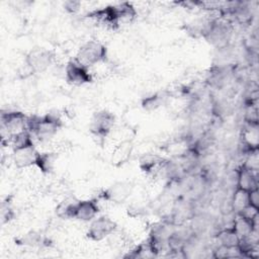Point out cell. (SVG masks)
<instances>
[{"mask_svg":"<svg viewBox=\"0 0 259 259\" xmlns=\"http://www.w3.org/2000/svg\"><path fill=\"white\" fill-rule=\"evenodd\" d=\"M2 144L11 145L12 147V162L18 169H24L35 166L39 153L34 146L32 135L29 131L21 132L10 137Z\"/></svg>","mask_w":259,"mask_h":259,"instance_id":"1","label":"cell"},{"mask_svg":"<svg viewBox=\"0 0 259 259\" xmlns=\"http://www.w3.org/2000/svg\"><path fill=\"white\" fill-rule=\"evenodd\" d=\"M27 127L39 142H48L63 127V121L59 113L50 111L44 115H29Z\"/></svg>","mask_w":259,"mask_h":259,"instance_id":"2","label":"cell"},{"mask_svg":"<svg viewBox=\"0 0 259 259\" xmlns=\"http://www.w3.org/2000/svg\"><path fill=\"white\" fill-rule=\"evenodd\" d=\"M107 55L108 51L105 45L97 40H88L81 45L74 59L89 69L92 66L105 62Z\"/></svg>","mask_w":259,"mask_h":259,"instance_id":"3","label":"cell"},{"mask_svg":"<svg viewBox=\"0 0 259 259\" xmlns=\"http://www.w3.org/2000/svg\"><path fill=\"white\" fill-rule=\"evenodd\" d=\"M201 36L209 45L214 48L222 49L228 46L232 36V29L228 22L213 19L203 26Z\"/></svg>","mask_w":259,"mask_h":259,"instance_id":"4","label":"cell"},{"mask_svg":"<svg viewBox=\"0 0 259 259\" xmlns=\"http://www.w3.org/2000/svg\"><path fill=\"white\" fill-rule=\"evenodd\" d=\"M2 142L21 132L28 131V115L17 110H7L1 112Z\"/></svg>","mask_w":259,"mask_h":259,"instance_id":"5","label":"cell"},{"mask_svg":"<svg viewBox=\"0 0 259 259\" xmlns=\"http://www.w3.org/2000/svg\"><path fill=\"white\" fill-rule=\"evenodd\" d=\"M55 59L56 54L54 51L37 47L31 49L25 55L24 62L31 73H42L53 65Z\"/></svg>","mask_w":259,"mask_h":259,"instance_id":"6","label":"cell"},{"mask_svg":"<svg viewBox=\"0 0 259 259\" xmlns=\"http://www.w3.org/2000/svg\"><path fill=\"white\" fill-rule=\"evenodd\" d=\"M115 123V115L106 109L95 111L89 122V132L95 138L104 140L112 131Z\"/></svg>","mask_w":259,"mask_h":259,"instance_id":"7","label":"cell"},{"mask_svg":"<svg viewBox=\"0 0 259 259\" xmlns=\"http://www.w3.org/2000/svg\"><path fill=\"white\" fill-rule=\"evenodd\" d=\"M117 229V224L107 215L96 217L90 222L86 232V237L93 241L99 242L112 235Z\"/></svg>","mask_w":259,"mask_h":259,"instance_id":"8","label":"cell"},{"mask_svg":"<svg viewBox=\"0 0 259 259\" xmlns=\"http://www.w3.org/2000/svg\"><path fill=\"white\" fill-rule=\"evenodd\" d=\"M133 190L134 184L131 181H116L104 188L98 197L114 204H121L130 198Z\"/></svg>","mask_w":259,"mask_h":259,"instance_id":"9","label":"cell"},{"mask_svg":"<svg viewBox=\"0 0 259 259\" xmlns=\"http://www.w3.org/2000/svg\"><path fill=\"white\" fill-rule=\"evenodd\" d=\"M65 80L72 86H82L92 83L93 77L87 67L73 59L70 60L66 65Z\"/></svg>","mask_w":259,"mask_h":259,"instance_id":"10","label":"cell"},{"mask_svg":"<svg viewBox=\"0 0 259 259\" xmlns=\"http://www.w3.org/2000/svg\"><path fill=\"white\" fill-rule=\"evenodd\" d=\"M100 208L95 198L92 199H79L74 219L81 222H91L99 213Z\"/></svg>","mask_w":259,"mask_h":259,"instance_id":"11","label":"cell"},{"mask_svg":"<svg viewBox=\"0 0 259 259\" xmlns=\"http://www.w3.org/2000/svg\"><path fill=\"white\" fill-rule=\"evenodd\" d=\"M234 230L241 240L251 238L257 231V219H250L242 213H235L233 222Z\"/></svg>","mask_w":259,"mask_h":259,"instance_id":"12","label":"cell"},{"mask_svg":"<svg viewBox=\"0 0 259 259\" xmlns=\"http://www.w3.org/2000/svg\"><path fill=\"white\" fill-rule=\"evenodd\" d=\"M167 160L154 153H146L139 159V167L146 174H155L167 164Z\"/></svg>","mask_w":259,"mask_h":259,"instance_id":"13","label":"cell"},{"mask_svg":"<svg viewBox=\"0 0 259 259\" xmlns=\"http://www.w3.org/2000/svg\"><path fill=\"white\" fill-rule=\"evenodd\" d=\"M237 188L251 191L258 188L257 172L251 170L244 164L237 170Z\"/></svg>","mask_w":259,"mask_h":259,"instance_id":"14","label":"cell"},{"mask_svg":"<svg viewBox=\"0 0 259 259\" xmlns=\"http://www.w3.org/2000/svg\"><path fill=\"white\" fill-rule=\"evenodd\" d=\"M134 151V143L132 140H123L119 142L111 153L110 162L114 167H120L131 158Z\"/></svg>","mask_w":259,"mask_h":259,"instance_id":"15","label":"cell"},{"mask_svg":"<svg viewBox=\"0 0 259 259\" xmlns=\"http://www.w3.org/2000/svg\"><path fill=\"white\" fill-rule=\"evenodd\" d=\"M115 19L120 26L121 24H131L138 17V12L131 2H121L112 5Z\"/></svg>","mask_w":259,"mask_h":259,"instance_id":"16","label":"cell"},{"mask_svg":"<svg viewBox=\"0 0 259 259\" xmlns=\"http://www.w3.org/2000/svg\"><path fill=\"white\" fill-rule=\"evenodd\" d=\"M243 143L248 151L257 150L259 145V126L257 121H247V125L242 133Z\"/></svg>","mask_w":259,"mask_h":259,"instance_id":"17","label":"cell"},{"mask_svg":"<svg viewBox=\"0 0 259 259\" xmlns=\"http://www.w3.org/2000/svg\"><path fill=\"white\" fill-rule=\"evenodd\" d=\"M217 241L219 243V246L229 248V249H234V248L240 249L241 239L233 227L221 230L217 234Z\"/></svg>","mask_w":259,"mask_h":259,"instance_id":"18","label":"cell"},{"mask_svg":"<svg viewBox=\"0 0 259 259\" xmlns=\"http://www.w3.org/2000/svg\"><path fill=\"white\" fill-rule=\"evenodd\" d=\"M79 199L75 196H68L61 200L56 206V214L60 219L71 220L74 219L75 209Z\"/></svg>","mask_w":259,"mask_h":259,"instance_id":"19","label":"cell"},{"mask_svg":"<svg viewBox=\"0 0 259 259\" xmlns=\"http://www.w3.org/2000/svg\"><path fill=\"white\" fill-rule=\"evenodd\" d=\"M15 243L20 246L25 247H40V246H48V240L44 238L39 233L35 231H30L19 238L15 239Z\"/></svg>","mask_w":259,"mask_h":259,"instance_id":"20","label":"cell"},{"mask_svg":"<svg viewBox=\"0 0 259 259\" xmlns=\"http://www.w3.org/2000/svg\"><path fill=\"white\" fill-rule=\"evenodd\" d=\"M57 154L54 152L39 153L35 167H37L41 173L50 174L55 169V163L57 161Z\"/></svg>","mask_w":259,"mask_h":259,"instance_id":"21","label":"cell"},{"mask_svg":"<svg viewBox=\"0 0 259 259\" xmlns=\"http://www.w3.org/2000/svg\"><path fill=\"white\" fill-rule=\"evenodd\" d=\"M248 205H249V191L236 188V191L234 192L233 200H232V207L235 213L241 212Z\"/></svg>","mask_w":259,"mask_h":259,"instance_id":"22","label":"cell"},{"mask_svg":"<svg viewBox=\"0 0 259 259\" xmlns=\"http://www.w3.org/2000/svg\"><path fill=\"white\" fill-rule=\"evenodd\" d=\"M165 96L163 93H153L142 100V107L146 111H154L160 108L165 102Z\"/></svg>","mask_w":259,"mask_h":259,"instance_id":"23","label":"cell"},{"mask_svg":"<svg viewBox=\"0 0 259 259\" xmlns=\"http://www.w3.org/2000/svg\"><path fill=\"white\" fill-rule=\"evenodd\" d=\"M14 218V210L11 205L10 199L7 197L1 205V219H2V224L10 222Z\"/></svg>","mask_w":259,"mask_h":259,"instance_id":"24","label":"cell"},{"mask_svg":"<svg viewBox=\"0 0 259 259\" xmlns=\"http://www.w3.org/2000/svg\"><path fill=\"white\" fill-rule=\"evenodd\" d=\"M81 3L79 1H66L63 3V8L68 13H76L80 9Z\"/></svg>","mask_w":259,"mask_h":259,"instance_id":"25","label":"cell"},{"mask_svg":"<svg viewBox=\"0 0 259 259\" xmlns=\"http://www.w3.org/2000/svg\"><path fill=\"white\" fill-rule=\"evenodd\" d=\"M249 205L259 208V191H258V188L249 191Z\"/></svg>","mask_w":259,"mask_h":259,"instance_id":"26","label":"cell"}]
</instances>
